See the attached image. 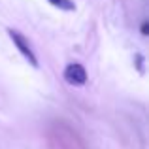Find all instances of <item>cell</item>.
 I'll use <instances>...</instances> for the list:
<instances>
[{"label":"cell","mask_w":149,"mask_h":149,"mask_svg":"<svg viewBox=\"0 0 149 149\" xmlns=\"http://www.w3.org/2000/svg\"><path fill=\"white\" fill-rule=\"evenodd\" d=\"M147 30H149V25H147V23H143V25H142V34H143V36H147Z\"/></svg>","instance_id":"obj_4"},{"label":"cell","mask_w":149,"mask_h":149,"mask_svg":"<svg viewBox=\"0 0 149 149\" xmlns=\"http://www.w3.org/2000/svg\"><path fill=\"white\" fill-rule=\"evenodd\" d=\"M51 6L58 8V10H64V11H74L76 10V4L74 0H47Z\"/></svg>","instance_id":"obj_3"},{"label":"cell","mask_w":149,"mask_h":149,"mask_svg":"<svg viewBox=\"0 0 149 149\" xmlns=\"http://www.w3.org/2000/svg\"><path fill=\"white\" fill-rule=\"evenodd\" d=\"M8 34H10V38H11V42H13V45L17 47V51L29 61V64L34 66V68H38V58H36V55H34L32 47H30L29 40H26L21 32H17V30H13V29L8 30Z\"/></svg>","instance_id":"obj_1"},{"label":"cell","mask_w":149,"mask_h":149,"mask_svg":"<svg viewBox=\"0 0 149 149\" xmlns=\"http://www.w3.org/2000/svg\"><path fill=\"white\" fill-rule=\"evenodd\" d=\"M64 79L68 81L70 85H83L87 81V72L81 64L77 62H72L64 68Z\"/></svg>","instance_id":"obj_2"}]
</instances>
